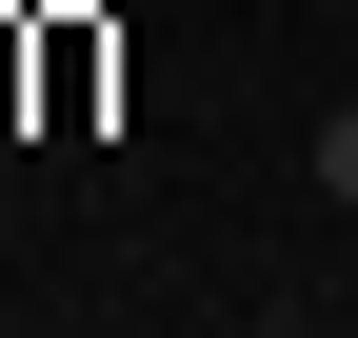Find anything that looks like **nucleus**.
<instances>
[{
    "mask_svg": "<svg viewBox=\"0 0 358 338\" xmlns=\"http://www.w3.org/2000/svg\"><path fill=\"white\" fill-rule=\"evenodd\" d=\"M299 159H319V199H358V100H319V140H299Z\"/></svg>",
    "mask_w": 358,
    "mask_h": 338,
    "instance_id": "obj_1",
    "label": "nucleus"
},
{
    "mask_svg": "<svg viewBox=\"0 0 358 338\" xmlns=\"http://www.w3.org/2000/svg\"><path fill=\"white\" fill-rule=\"evenodd\" d=\"M239 338H319V318H239Z\"/></svg>",
    "mask_w": 358,
    "mask_h": 338,
    "instance_id": "obj_2",
    "label": "nucleus"
}]
</instances>
